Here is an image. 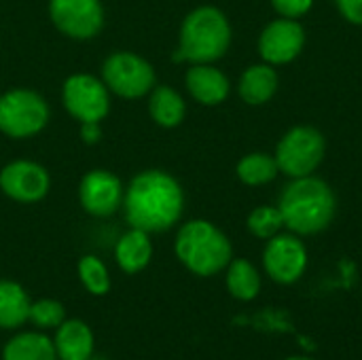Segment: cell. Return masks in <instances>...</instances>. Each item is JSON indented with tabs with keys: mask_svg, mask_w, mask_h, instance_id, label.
<instances>
[{
	"mask_svg": "<svg viewBox=\"0 0 362 360\" xmlns=\"http://www.w3.org/2000/svg\"><path fill=\"white\" fill-rule=\"evenodd\" d=\"M125 221L146 233L172 229L185 212L180 182L163 170H144L132 178L123 193Z\"/></svg>",
	"mask_w": 362,
	"mask_h": 360,
	"instance_id": "1",
	"label": "cell"
},
{
	"mask_svg": "<svg viewBox=\"0 0 362 360\" xmlns=\"http://www.w3.org/2000/svg\"><path fill=\"white\" fill-rule=\"evenodd\" d=\"M337 199L333 189L316 176L293 178L280 193L278 210L284 227L295 236H316L335 219Z\"/></svg>",
	"mask_w": 362,
	"mask_h": 360,
	"instance_id": "2",
	"label": "cell"
},
{
	"mask_svg": "<svg viewBox=\"0 0 362 360\" xmlns=\"http://www.w3.org/2000/svg\"><path fill=\"white\" fill-rule=\"evenodd\" d=\"M231 45V25L227 15L216 6H197L180 23L178 49L174 62L214 64Z\"/></svg>",
	"mask_w": 362,
	"mask_h": 360,
	"instance_id": "3",
	"label": "cell"
},
{
	"mask_svg": "<svg viewBox=\"0 0 362 360\" xmlns=\"http://www.w3.org/2000/svg\"><path fill=\"white\" fill-rule=\"evenodd\" d=\"M174 252L191 274L202 278L221 274L233 259V246L229 238L216 225L204 219L189 221L178 229Z\"/></svg>",
	"mask_w": 362,
	"mask_h": 360,
	"instance_id": "4",
	"label": "cell"
},
{
	"mask_svg": "<svg viewBox=\"0 0 362 360\" xmlns=\"http://www.w3.org/2000/svg\"><path fill=\"white\" fill-rule=\"evenodd\" d=\"M49 117L47 100L34 89L15 87L0 95V132L8 138L23 140L40 134Z\"/></svg>",
	"mask_w": 362,
	"mask_h": 360,
	"instance_id": "5",
	"label": "cell"
},
{
	"mask_svg": "<svg viewBox=\"0 0 362 360\" xmlns=\"http://www.w3.org/2000/svg\"><path fill=\"white\" fill-rule=\"evenodd\" d=\"M102 81L110 93L136 100L153 91L157 74L153 64L142 55L134 51H115L102 64Z\"/></svg>",
	"mask_w": 362,
	"mask_h": 360,
	"instance_id": "6",
	"label": "cell"
},
{
	"mask_svg": "<svg viewBox=\"0 0 362 360\" xmlns=\"http://www.w3.org/2000/svg\"><path fill=\"white\" fill-rule=\"evenodd\" d=\"M325 151L327 142L318 129L310 125H297L280 138L274 157L282 174L301 178L314 174V170L325 159Z\"/></svg>",
	"mask_w": 362,
	"mask_h": 360,
	"instance_id": "7",
	"label": "cell"
},
{
	"mask_svg": "<svg viewBox=\"0 0 362 360\" xmlns=\"http://www.w3.org/2000/svg\"><path fill=\"white\" fill-rule=\"evenodd\" d=\"M62 104L78 123H100L110 110V91L102 79L76 72L62 85Z\"/></svg>",
	"mask_w": 362,
	"mask_h": 360,
	"instance_id": "8",
	"label": "cell"
},
{
	"mask_svg": "<svg viewBox=\"0 0 362 360\" xmlns=\"http://www.w3.org/2000/svg\"><path fill=\"white\" fill-rule=\"evenodd\" d=\"M265 274L282 286L295 284L308 269V250L305 244L295 233H278L267 240L263 250Z\"/></svg>",
	"mask_w": 362,
	"mask_h": 360,
	"instance_id": "9",
	"label": "cell"
},
{
	"mask_svg": "<svg viewBox=\"0 0 362 360\" xmlns=\"http://www.w3.org/2000/svg\"><path fill=\"white\" fill-rule=\"evenodd\" d=\"M49 17L64 36L74 40H89L104 28L100 0H49Z\"/></svg>",
	"mask_w": 362,
	"mask_h": 360,
	"instance_id": "10",
	"label": "cell"
},
{
	"mask_svg": "<svg viewBox=\"0 0 362 360\" xmlns=\"http://www.w3.org/2000/svg\"><path fill=\"white\" fill-rule=\"evenodd\" d=\"M51 189L47 168L30 159H17L0 170V191L19 204H36Z\"/></svg>",
	"mask_w": 362,
	"mask_h": 360,
	"instance_id": "11",
	"label": "cell"
},
{
	"mask_svg": "<svg viewBox=\"0 0 362 360\" xmlns=\"http://www.w3.org/2000/svg\"><path fill=\"white\" fill-rule=\"evenodd\" d=\"M125 187L121 178L108 170H91L81 178L78 202L85 212L98 219L115 214L123 206Z\"/></svg>",
	"mask_w": 362,
	"mask_h": 360,
	"instance_id": "12",
	"label": "cell"
},
{
	"mask_svg": "<svg viewBox=\"0 0 362 360\" xmlns=\"http://www.w3.org/2000/svg\"><path fill=\"white\" fill-rule=\"evenodd\" d=\"M305 45V30L297 19H274L259 36V55L265 64H291Z\"/></svg>",
	"mask_w": 362,
	"mask_h": 360,
	"instance_id": "13",
	"label": "cell"
},
{
	"mask_svg": "<svg viewBox=\"0 0 362 360\" xmlns=\"http://www.w3.org/2000/svg\"><path fill=\"white\" fill-rule=\"evenodd\" d=\"M185 85L193 100H197L204 106L223 104L231 91L229 79L212 64H191V68L185 74Z\"/></svg>",
	"mask_w": 362,
	"mask_h": 360,
	"instance_id": "14",
	"label": "cell"
},
{
	"mask_svg": "<svg viewBox=\"0 0 362 360\" xmlns=\"http://www.w3.org/2000/svg\"><path fill=\"white\" fill-rule=\"evenodd\" d=\"M53 346L59 360H91L95 339L89 325L78 318H68L57 327Z\"/></svg>",
	"mask_w": 362,
	"mask_h": 360,
	"instance_id": "15",
	"label": "cell"
},
{
	"mask_svg": "<svg viewBox=\"0 0 362 360\" xmlns=\"http://www.w3.org/2000/svg\"><path fill=\"white\" fill-rule=\"evenodd\" d=\"M115 259L125 274H140L142 269H146V265L153 259L151 233L132 227L127 233L119 238L115 246Z\"/></svg>",
	"mask_w": 362,
	"mask_h": 360,
	"instance_id": "16",
	"label": "cell"
},
{
	"mask_svg": "<svg viewBox=\"0 0 362 360\" xmlns=\"http://www.w3.org/2000/svg\"><path fill=\"white\" fill-rule=\"evenodd\" d=\"M240 98L250 106L269 102L278 91V72L272 64H255L244 70L238 85Z\"/></svg>",
	"mask_w": 362,
	"mask_h": 360,
	"instance_id": "17",
	"label": "cell"
},
{
	"mask_svg": "<svg viewBox=\"0 0 362 360\" xmlns=\"http://www.w3.org/2000/svg\"><path fill=\"white\" fill-rule=\"evenodd\" d=\"M148 115L159 127L172 129L185 121L187 102L176 89L168 85H155L148 93Z\"/></svg>",
	"mask_w": 362,
	"mask_h": 360,
	"instance_id": "18",
	"label": "cell"
},
{
	"mask_svg": "<svg viewBox=\"0 0 362 360\" xmlns=\"http://www.w3.org/2000/svg\"><path fill=\"white\" fill-rule=\"evenodd\" d=\"M2 360H57L55 346L45 333H17L2 348Z\"/></svg>",
	"mask_w": 362,
	"mask_h": 360,
	"instance_id": "19",
	"label": "cell"
},
{
	"mask_svg": "<svg viewBox=\"0 0 362 360\" xmlns=\"http://www.w3.org/2000/svg\"><path fill=\"white\" fill-rule=\"evenodd\" d=\"M30 297L13 280H0V329H17L30 316Z\"/></svg>",
	"mask_w": 362,
	"mask_h": 360,
	"instance_id": "20",
	"label": "cell"
},
{
	"mask_svg": "<svg viewBox=\"0 0 362 360\" xmlns=\"http://www.w3.org/2000/svg\"><path fill=\"white\" fill-rule=\"evenodd\" d=\"M225 282L229 295L238 301H252L261 293V274L246 259H231Z\"/></svg>",
	"mask_w": 362,
	"mask_h": 360,
	"instance_id": "21",
	"label": "cell"
},
{
	"mask_svg": "<svg viewBox=\"0 0 362 360\" xmlns=\"http://www.w3.org/2000/svg\"><path fill=\"white\" fill-rule=\"evenodd\" d=\"M278 172H280V168H278L276 157H272L267 153H250V155L242 157L235 168L238 178L248 187L267 185L278 176Z\"/></svg>",
	"mask_w": 362,
	"mask_h": 360,
	"instance_id": "22",
	"label": "cell"
},
{
	"mask_svg": "<svg viewBox=\"0 0 362 360\" xmlns=\"http://www.w3.org/2000/svg\"><path fill=\"white\" fill-rule=\"evenodd\" d=\"M76 272H78V280L87 293L102 297L110 291V274L98 257H93V255L81 257Z\"/></svg>",
	"mask_w": 362,
	"mask_h": 360,
	"instance_id": "23",
	"label": "cell"
},
{
	"mask_svg": "<svg viewBox=\"0 0 362 360\" xmlns=\"http://www.w3.org/2000/svg\"><path fill=\"white\" fill-rule=\"evenodd\" d=\"M248 231L259 238V240H269L274 236H278L284 227L282 214L278 210V206H259L248 214Z\"/></svg>",
	"mask_w": 362,
	"mask_h": 360,
	"instance_id": "24",
	"label": "cell"
},
{
	"mask_svg": "<svg viewBox=\"0 0 362 360\" xmlns=\"http://www.w3.org/2000/svg\"><path fill=\"white\" fill-rule=\"evenodd\" d=\"M28 320L38 329H57L66 320V310L57 299H38L30 303Z\"/></svg>",
	"mask_w": 362,
	"mask_h": 360,
	"instance_id": "25",
	"label": "cell"
},
{
	"mask_svg": "<svg viewBox=\"0 0 362 360\" xmlns=\"http://www.w3.org/2000/svg\"><path fill=\"white\" fill-rule=\"evenodd\" d=\"M314 0H272V6L280 13V17L299 19L312 8Z\"/></svg>",
	"mask_w": 362,
	"mask_h": 360,
	"instance_id": "26",
	"label": "cell"
},
{
	"mask_svg": "<svg viewBox=\"0 0 362 360\" xmlns=\"http://www.w3.org/2000/svg\"><path fill=\"white\" fill-rule=\"evenodd\" d=\"M341 17L354 25H362V0H335Z\"/></svg>",
	"mask_w": 362,
	"mask_h": 360,
	"instance_id": "27",
	"label": "cell"
},
{
	"mask_svg": "<svg viewBox=\"0 0 362 360\" xmlns=\"http://www.w3.org/2000/svg\"><path fill=\"white\" fill-rule=\"evenodd\" d=\"M102 138V127L100 123H81V140L85 144H95Z\"/></svg>",
	"mask_w": 362,
	"mask_h": 360,
	"instance_id": "28",
	"label": "cell"
},
{
	"mask_svg": "<svg viewBox=\"0 0 362 360\" xmlns=\"http://www.w3.org/2000/svg\"><path fill=\"white\" fill-rule=\"evenodd\" d=\"M284 360H316V359H310V356H288V359Z\"/></svg>",
	"mask_w": 362,
	"mask_h": 360,
	"instance_id": "29",
	"label": "cell"
}]
</instances>
